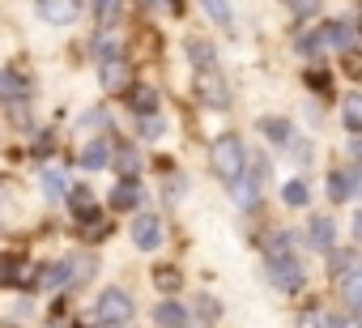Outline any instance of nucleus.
<instances>
[{
    "instance_id": "1",
    "label": "nucleus",
    "mask_w": 362,
    "mask_h": 328,
    "mask_svg": "<svg viewBox=\"0 0 362 328\" xmlns=\"http://www.w3.org/2000/svg\"><path fill=\"white\" fill-rule=\"evenodd\" d=\"M209 162H214V175L218 180H239L243 175V141L239 136H218L214 149H209Z\"/></svg>"
},
{
    "instance_id": "2",
    "label": "nucleus",
    "mask_w": 362,
    "mask_h": 328,
    "mask_svg": "<svg viewBox=\"0 0 362 328\" xmlns=\"http://www.w3.org/2000/svg\"><path fill=\"white\" fill-rule=\"evenodd\" d=\"M264 180H269V162H264V158H256L252 175H239V180H230V192H235V201L252 209V205L260 201V188H264Z\"/></svg>"
},
{
    "instance_id": "3",
    "label": "nucleus",
    "mask_w": 362,
    "mask_h": 328,
    "mask_svg": "<svg viewBox=\"0 0 362 328\" xmlns=\"http://www.w3.org/2000/svg\"><path fill=\"white\" fill-rule=\"evenodd\" d=\"M98 320L103 324H128L132 320V298L124 290H103L98 294Z\"/></svg>"
},
{
    "instance_id": "4",
    "label": "nucleus",
    "mask_w": 362,
    "mask_h": 328,
    "mask_svg": "<svg viewBox=\"0 0 362 328\" xmlns=\"http://www.w3.org/2000/svg\"><path fill=\"white\" fill-rule=\"evenodd\" d=\"M269 281H273L277 290H286V294H294V290H303V269L294 264V256H281V260H269Z\"/></svg>"
},
{
    "instance_id": "5",
    "label": "nucleus",
    "mask_w": 362,
    "mask_h": 328,
    "mask_svg": "<svg viewBox=\"0 0 362 328\" xmlns=\"http://www.w3.org/2000/svg\"><path fill=\"white\" fill-rule=\"evenodd\" d=\"M132 243H136L141 252H153V247L162 243V222H158V213H141V218L132 222Z\"/></svg>"
},
{
    "instance_id": "6",
    "label": "nucleus",
    "mask_w": 362,
    "mask_h": 328,
    "mask_svg": "<svg viewBox=\"0 0 362 328\" xmlns=\"http://www.w3.org/2000/svg\"><path fill=\"white\" fill-rule=\"evenodd\" d=\"M197 94H201L209 107H226V98H230V94H226V81H222L214 69H201V77H197Z\"/></svg>"
},
{
    "instance_id": "7",
    "label": "nucleus",
    "mask_w": 362,
    "mask_h": 328,
    "mask_svg": "<svg viewBox=\"0 0 362 328\" xmlns=\"http://www.w3.org/2000/svg\"><path fill=\"white\" fill-rule=\"evenodd\" d=\"M39 13H43V22L69 26V22L81 13V0H39Z\"/></svg>"
},
{
    "instance_id": "8",
    "label": "nucleus",
    "mask_w": 362,
    "mask_h": 328,
    "mask_svg": "<svg viewBox=\"0 0 362 328\" xmlns=\"http://www.w3.org/2000/svg\"><path fill=\"white\" fill-rule=\"evenodd\" d=\"M30 94V77H22L18 69H5L0 73V98L5 102H18V98H26Z\"/></svg>"
},
{
    "instance_id": "9",
    "label": "nucleus",
    "mask_w": 362,
    "mask_h": 328,
    "mask_svg": "<svg viewBox=\"0 0 362 328\" xmlns=\"http://www.w3.org/2000/svg\"><path fill=\"white\" fill-rule=\"evenodd\" d=\"M103 86H107L111 94H119V90H128V64H124L119 56H111V60H103Z\"/></svg>"
},
{
    "instance_id": "10",
    "label": "nucleus",
    "mask_w": 362,
    "mask_h": 328,
    "mask_svg": "<svg viewBox=\"0 0 362 328\" xmlns=\"http://www.w3.org/2000/svg\"><path fill=\"white\" fill-rule=\"evenodd\" d=\"M354 188H358V175H354V171H332V175H328V201L341 205V201L354 197Z\"/></svg>"
},
{
    "instance_id": "11",
    "label": "nucleus",
    "mask_w": 362,
    "mask_h": 328,
    "mask_svg": "<svg viewBox=\"0 0 362 328\" xmlns=\"http://www.w3.org/2000/svg\"><path fill=\"white\" fill-rule=\"evenodd\" d=\"M35 286L39 290H64L69 286V264H43V269H35Z\"/></svg>"
},
{
    "instance_id": "12",
    "label": "nucleus",
    "mask_w": 362,
    "mask_h": 328,
    "mask_svg": "<svg viewBox=\"0 0 362 328\" xmlns=\"http://www.w3.org/2000/svg\"><path fill=\"white\" fill-rule=\"evenodd\" d=\"M128 102L136 115H153L158 111V90L153 86H128Z\"/></svg>"
},
{
    "instance_id": "13",
    "label": "nucleus",
    "mask_w": 362,
    "mask_h": 328,
    "mask_svg": "<svg viewBox=\"0 0 362 328\" xmlns=\"http://www.w3.org/2000/svg\"><path fill=\"white\" fill-rule=\"evenodd\" d=\"M153 324L158 328H184L188 324V311L179 307V303H158L153 307Z\"/></svg>"
},
{
    "instance_id": "14",
    "label": "nucleus",
    "mask_w": 362,
    "mask_h": 328,
    "mask_svg": "<svg viewBox=\"0 0 362 328\" xmlns=\"http://www.w3.org/2000/svg\"><path fill=\"white\" fill-rule=\"evenodd\" d=\"M332 235H337L332 218H311V247L315 252H328L332 247Z\"/></svg>"
},
{
    "instance_id": "15",
    "label": "nucleus",
    "mask_w": 362,
    "mask_h": 328,
    "mask_svg": "<svg viewBox=\"0 0 362 328\" xmlns=\"http://www.w3.org/2000/svg\"><path fill=\"white\" fill-rule=\"evenodd\" d=\"M5 286H35V264H26V260H5Z\"/></svg>"
},
{
    "instance_id": "16",
    "label": "nucleus",
    "mask_w": 362,
    "mask_h": 328,
    "mask_svg": "<svg viewBox=\"0 0 362 328\" xmlns=\"http://www.w3.org/2000/svg\"><path fill=\"white\" fill-rule=\"evenodd\" d=\"M341 290H345L349 311H358V307H362V273H358V269H354V273H341Z\"/></svg>"
},
{
    "instance_id": "17",
    "label": "nucleus",
    "mask_w": 362,
    "mask_h": 328,
    "mask_svg": "<svg viewBox=\"0 0 362 328\" xmlns=\"http://www.w3.org/2000/svg\"><path fill=\"white\" fill-rule=\"evenodd\" d=\"M69 201H73L77 222H90V218H94V197H90V188H73V192H69Z\"/></svg>"
},
{
    "instance_id": "18",
    "label": "nucleus",
    "mask_w": 362,
    "mask_h": 328,
    "mask_svg": "<svg viewBox=\"0 0 362 328\" xmlns=\"http://www.w3.org/2000/svg\"><path fill=\"white\" fill-rule=\"evenodd\" d=\"M69 264V286H77V281H86V277H94V256H73V260H64Z\"/></svg>"
},
{
    "instance_id": "19",
    "label": "nucleus",
    "mask_w": 362,
    "mask_h": 328,
    "mask_svg": "<svg viewBox=\"0 0 362 328\" xmlns=\"http://www.w3.org/2000/svg\"><path fill=\"white\" fill-rule=\"evenodd\" d=\"M153 286H158L162 294H175L179 286H184V277H179V269H175V264H162V269L153 273Z\"/></svg>"
},
{
    "instance_id": "20",
    "label": "nucleus",
    "mask_w": 362,
    "mask_h": 328,
    "mask_svg": "<svg viewBox=\"0 0 362 328\" xmlns=\"http://www.w3.org/2000/svg\"><path fill=\"white\" fill-rule=\"evenodd\" d=\"M188 60L201 64V69H214V43H205V39H188Z\"/></svg>"
},
{
    "instance_id": "21",
    "label": "nucleus",
    "mask_w": 362,
    "mask_h": 328,
    "mask_svg": "<svg viewBox=\"0 0 362 328\" xmlns=\"http://www.w3.org/2000/svg\"><path fill=\"white\" fill-rule=\"evenodd\" d=\"M136 201H141V188H136L132 180H128V184H119V188L111 192V209H132Z\"/></svg>"
},
{
    "instance_id": "22",
    "label": "nucleus",
    "mask_w": 362,
    "mask_h": 328,
    "mask_svg": "<svg viewBox=\"0 0 362 328\" xmlns=\"http://www.w3.org/2000/svg\"><path fill=\"white\" fill-rule=\"evenodd\" d=\"M341 119H345V128H349V132H358V128H362V98H358V94H349V98H345Z\"/></svg>"
},
{
    "instance_id": "23",
    "label": "nucleus",
    "mask_w": 362,
    "mask_h": 328,
    "mask_svg": "<svg viewBox=\"0 0 362 328\" xmlns=\"http://www.w3.org/2000/svg\"><path fill=\"white\" fill-rule=\"evenodd\" d=\"M103 162H107V145H103V141H90V145L81 149V167H86V171H98Z\"/></svg>"
},
{
    "instance_id": "24",
    "label": "nucleus",
    "mask_w": 362,
    "mask_h": 328,
    "mask_svg": "<svg viewBox=\"0 0 362 328\" xmlns=\"http://www.w3.org/2000/svg\"><path fill=\"white\" fill-rule=\"evenodd\" d=\"M264 256H269V260L290 256V252H286V235H281V230H269V235H264Z\"/></svg>"
},
{
    "instance_id": "25",
    "label": "nucleus",
    "mask_w": 362,
    "mask_h": 328,
    "mask_svg": "<svg viewBox=\"0 0 362 328\" xmlns=\"http://www.w3.org/2000/svg\"><path fill=\"white\" fill-rule=\"evenodd\" d=\"M201 5H205V13H209L218 26H226V22H230V0H201Z\"/></svg>"
},
{
    "instance_id": "26",
    "label": "nucleus",
    "mask_w": 362,
    "mask_h": 328,
    "mask_svg": "<svg viewBox=\"0 0 362 328\" xmlns=\"http://www.w3.org/2000/svg\"><path fill=\"white\" fill-rule=\"evenodd\" d=\"M115 167H119V175H136V167H141V158H136V149H119V158H115Z\"/></svg>"
},
{
    "instance_id": "27",
    "label": "nucleus",
    "mask_w": 362,
    "mask_h": 328,
    "mask_svg": "<svg viewBox=\"0 0 362 328\" xmlns=\"http://www.w3.org/2000/svg\"><path fill=\"white\" fill-rule=\"evenodd\" d=\"M43 188H47V197H64V192H69L64 171H60V167H56V171H47V175H43Z\"/></svg>"
},
{
    "instance_id": "28",
    "label": "nucleus",
    "mask_w": 362,
    "mask_h": 328,
    "mask_svg": "<svg viewBox=\"0 0 362 328\" xmlns=\"http://www.w3.org/2000/svg\"><path fill=\"white\" fill-rule=\"evenodd\" d=\"M197 311H201V320H205V324H214V320L222 315L218 298H209V294H197Z\"/></svg>"
},
{
    "instance_id": "29",
    "label": "nucleus",
    "mask_w": 362,
    "mask_h": 328,
    "mask_svg": "<svg viewBox=\"0 0 362 328\" xmlns=\"http://www.w3.org/2000/svg\"><path fill=\"white\" fill-rule=\"evenodd\" d=\"M281 197H286V205H307V184L303 180H290Z\"/></svg>"
},
{
    "instance_id": "30",
    "label": "nucleus",
    "mask_w": 362,
    "mask_h": 328,
    "mask_svg": "<svg viewBox=\"0 0 362 328\" xmlns=\"http://www.w3.org/2000/svg\"><path fill=\"white\" fill-rule=\"evenodd\" d=\"M298 328H328V315H324L320 307H307V311L298 315Z\"/></svg>"
},
{
    "instance_id": "31",
    "label": "nucleus",
    "mask_w": 362,
    "mask_h": 328,
    "mask_svg": "<svg viewBox=\"0 0 362 328\" xmlns=\"http://www.w3.org/2000/svg\"><path fill=\"white\" fill-rule=\"evenodd\" d=\"M94 13H98V26H111V22L119 18V0H98Z\"/></svg>"
},
{
    "instance_id": "32",
    "label": "nucleus",
    "mask_w": 362,
    "mask_h": 328,
    "mask_svg": "<svg viewBox=\"0 0 362 328\" xmlns=\"http://www.w3.org/2000/svg\"><path fill=\"white\" fill-rule=\"evenodd\" d=\"M260 132H264V136H273V141H290L286 119H264V124H260Z\"/></svg>"
},
{
    "instance_id": "33",
    "label": "nucleus",
    "mask_w": 362,
    "mask_h": 328,
    "mask_svg": "<svg viewBox=\"0 0 362 328\" xmlns=\"http://www.w3.org/2000/svg\"><path fill=\"white\" fill-rule=\"evenodd\" d=\"M332 269H337V273H354V269H358V256H354V252H337V256H332Z\"/></svg>"
},
{
    "instance_id": "34",
    "label": "nucleus",
    "mask_w": 362,
    "mask_h": 328,
    "mask_svg": "<svg viewBox=\"0 0 362 328\" xmlns=\"http://www.w3.org/2000/svg\"><path fill=\"white\" fill-rule=\"evenodd\" d=\"M286 5H290L298 18H307V13H315V9H320V0H286Z\"/></svg>"
},
{
    "instance_id": "35",
    "label": "nucleus",
    "mask_w": 362,
    "mask_h": 328,
    "mask_svg": "<svg viewBox=\"0 0 362 328\" xmlns=\"http://www.w3.org/2000/svg\"><path fill=\"white\" fill-rule=\"evenodd\" d=\"M94 52H98V56H103V60H111V56H115V52H119V47H115V35H103V39H98V47H94Z\"/></svg>"
},
{
    "instance_id": "36",
    "label": "nucleus",
    "mask_w": 362,
    "mask_h": 328,
    "mask_svg": "<svg viewBox=\"0 0 362 328\" xmlns=\"http://www.w3.org/2000/svg\"><path fill=\"white\" fill-rule=\"evenodd\" d=\"M141 128H145V136H162V119H153V115H141Z\"/></svg>"
},
{
    "instance_id": "37",
    "label": "nucleus",
    "mask_w": 362,
    "mask_h": 328,
    "mask_svg": "<svg viewBox=\"0 0 362 328\" xmlns=\"http://www.w3.org/2000/svg\"><path fill=\"white\" fill-rule=\"evenodd\" d=\"M307 81H311V90H328V77L324 73H307Z\"/></svg>"
}]
</instances>
